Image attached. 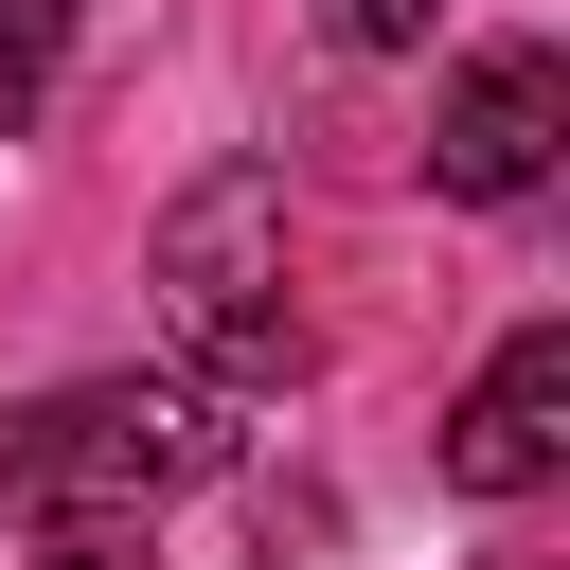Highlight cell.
<instances>
[{
    "label": "cell",
    "instance_id": "6",
    "mask_svg": "<svg viewBox=\"0 0 570 570\" xmlns=\"http://www.w3.org/2000/svg\"><path fill=\"white\" fill-rule=\"evenodd\" d=\"M321 18H338L356 53H410V36H428V0H321Z\"/></svg>",
    "mask_w": 570,
    "mask_h": 570
},
{
    "label": "cell",
    "instance_id": "8",
    "mask_svg": "<svg viewBox=\"0 0 570 570\" xmlns=\"http://www.w3.org/2000/svg\"><path fill=\"white\" fill-rule=\"evenodd\" d=\"M0 517H36V410H0Z\"/></svg>",
    "mask_w": 570,
    "mask_h": 570
},
{
    "label": "cell",
    "instance_id": "5",
    "mask_svg": "<svg viewBox=\"0 0 570 570\" xmlns=\"http://www.w3.org/2000/svg\"><path fill=\"white\" fill-rule=\"evenodd\" d=\"M53 36H71V0H0V142H18L36 89H53Z\"/></svg>",
    "mask_w": 570,
    "mask_h": 570
},
{
    "label": "cell",
    "instance_id": "3",
    "mask_svg": "<svg viewBox=\"0 0 570 570\" xmlns=\"http://www.w3.org/2000/svg\"><path fill=\"white\" fill-rule=\"evenodd\" d=\"M552 142H570V53H552V36H481V53L445 71V107H428V178H445L463 214H517V196L552 178Z\"/></svg>",
    "mask_w": 570,
    "mask_h": 570
},
{
    "label": "cell",
    "instance_id": "2",
    "mask_svg": "<svg viewBox=\"0 0 570 570\" xmlns=\"http://www.w3.org/2000/svg\"><path fill=\"white\" fill-rule=\"evenodd\" d=\"M232 428L196 374H89L36 410V517H160L178 481H214Z\"/></svg>",
    "mask_w": 570,
    "mask_h": 570
},
{
    "label": "cell",
    "instance_id": "1",
    "mask_svg": "<svg viewBox=\"0 0 570 570\" xmlns=\"http://www.w3.org/2000/svg\"><path fill=\"white\" fill-rule=\"evenodd\" d=\"M160 321L214 374H303V321H285V178L267 160H214V178L160 196Z\"/></svg>",
    "mask_w": 570,
    "mask_h": 570
},
{
    "label": "cell",
    "instance_id": "4",
    "mask_svg": "<svg viewBox=\"0 0 570 570\" xmlns=\"http://www.w3.org/2000/svg\"><path fill=\"white\" fill-rule=\"evenodd\" d=\"M552 463H570V321H517V338L481 356L463 428H445V481H463V499H534Z\"/></svg>",
    "mask_w": 570,
    "mask_h": 570
},
{
    "label": "cell",
    "instance_id": "7",
    "mask_svg": "<svg viewBox=\"0 0 570 570\" xmlns=\"http://www.w3.org/2000/svg\"><path fill=\"white\" fill-rule=\"evenodd\" d=\"M36 570H125V517H71V534H53Z\"/></svg>",
    "mask_w": 570,
    "mask_h": 570
}]
</instances>
